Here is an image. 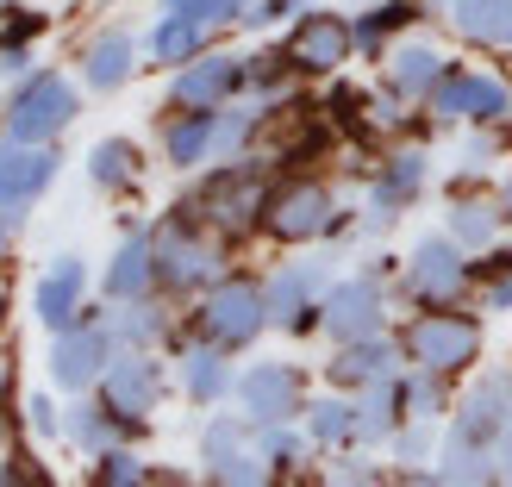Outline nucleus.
<instances>
[{
	"label": "nucleus",
	"instance_id": "44",
	"mask_svg": "<svg viewBox=\"0 0 512 487\" xmlns=\"http://www.w3.org/2000/svg\"><path fill=\"white\" fill-rule=\"evenodd\" d=\"M338 487H381V475L369 463H338V475H331Z\"/></svg>",
	"mask_w": 512,
	"mask_h": 487
},
{
	"label": "nucleus",
	"instance_id": "12",
	"mask_svg": "<svg viewBox=\"0 0 512 487\" xmlns=\"http://www.w3.org/2000/svg\"><path fill=\"white\" fill-rule=\"evenodd\" d=\"M113 356H119L113 325L88 319V325H69V331H57V350H50V375H57V388L82 394V388H94V381L107 375V363H113Z\"/></svg>",
	"mask_w": 512,
	"mask_h": 487
},
{
	"label": "nucleus",
	"instance_id": "21",
	"mask_svg": "<svg viewBox=\"0 0 512 487\" xmlns=\"http://www.w3.org/2000/svg\"><path fill=\"white\" fill-rule=\"evenodd\" d=\"M444 225H450V238L463 244V250H494L500 225H506V207H500V194L456 188V194H450V213H444Z\"/></svg>",
	"mask_w": 512,
	"mask_h": 487
},
{
	"label": "nucleus",
	"instance_id": "55",
	"mask_svg": "<svg viewBox=\"0 0 512 487\" xmlns=\"http://www.w3.org/2000/svg\"><path fill=\"white\" fill-rule=\"evenodd\" d=\"M0 7H7V0H0Z\"/></svg>",
	"mask_w": 512,
	"mask_h": 487
},
{
	"label": "nucleus",
	"instance_id": "2",
	"mask_svg": "<svg viewBox=\"0 0 512 487\" xmlns=\"http://www.w3.org/2000/svg\"><path fill=\"white\" fill-rule=\"evenodd\" d=\"M269 207V182H263V169L244 163V157H225L207 182H200V194L188 200V213L200 225H213V232H244L250 219H263Z\"/></svg>",
	"mask_w": 512,
	"mask_h": 487
},
{
	"label": "nucleus",
	"instance_id": "28",
	"mask_svg": "<svg viewBox=\"0 0 512 487\" xmlns=\"http://www.w3.org/2000/svg\"><path fill=\"white\" fill-rule=\"evenodd\" d=\"M132 69H138V44L132 32H100L88 50H82V82L100 88V94H113L132 82Z\"/></svg>",
	"mask_w": 512,
	"mask_h": 487
},
{
	"label": "nucleus",
	"instance_id": "36",
	"mask_svg": "<svg viewBox=\"0 0 512 487\" xmlns=\"http://www.w3.org/2000/svg\"><path fill=\"white\" fill-rule=\"evenodd\" d=\"M125 425H132V419H119L107 400H100V406H88V400H82V406L69 413V425H63V431H69V438L82 444V450H94V456H100V450H113V438H119Z\"/></svg>",
	"mask_w": 512,
	"mask_h": 487
},
{
	"label": "nucleus",
	"instance_id": "53",
	"mask_svg": "<svg viewBox=\"0 0 512 487\" xmlns=\"http://www.w3.org/2000/svg\"><path fill=\"white\" fill-rule=\"evenodd\" d=\"M294 7H306V0H294Z\"/></svg>",
	"mask_w": 512,
	"mask_h": 487
},
{
	"label": "nucleus",
	"instance_id": "51",
	"mask_svg": "<svg viewBox=\"0 0 512 487\" xmlns=\"http://www.w3.org/2000/svg\"><path fill=\"white\" fill-rule=\"evenodd\" d=\"M7 238H13V219H7V213H0V250H7Z\"/></svg>",
	"mask_w": 512,
	"mask_h": 487
},
{
	"label": "nucleus",
	"instance_id": "49",
	"mask_svg": "<svg viewBox=\"0 0 512 487\" xmlns=\"http://www.w3.org/2000/svg\"><path fill=\"white\" fill-rule=\"evenodd\" d=\"M0 487H38L32 475H19V469H0Z\"/></svg>",
	"mask_w": 512,
	"mask_h": 487
},
{
	"label": "nucleus",
	"instance_id": "1",
	"mask_svg": "<svg viewBox=\"0 0 512 487\" xmlns=\"http://www.w3.org/2000/svg\"><path fill=\"white\" fill-rule=\"evenodd\" d=\"M400 350L413 369L431 375H463L481 356V319L463 313V306H425V313L400 331Z\"/></svg>",
	"mask_w": 512,
	"mask_h": 487
},
{
	"label": "nucleus",
	"instance_id": "31",
	"mask_svg": "<svg viewBox=\"0 0 512 487\" xmlns=\"http://www.w3.org/2000/svg\"><path fill=\"white\" fill-rule=\"evenodd\" d=\"M200 50H207V25H200V19L163 13V19H157V32H150V57H157V63H169V69L194 63Z\"/></svg>",
	"mask_w": 512,
	"mask_h": 487
},
{
	"label": "nucleus",
	"instance_id": "19",
	"mask_svg": "<svg viewBox=\"0 0 512 487\" xmlns=\"http://www.w3.org/2000/svg\"><path fill=\"white\" fill-rule=\"evenodd\" d=\"M50 182H57L50 144H0V207H32Z\"/></svg>",
	"mask_w": 512,
	"mask_h": 487
},
{
	"label": "nucleus",
	"instance_id": "4",
	"mask_svg": "<svg viewBox=\"0 0 512 487\" xmlns=\"http://www.w3.org/2000/svg\"><path fill=\"white\" fill-rule=\"evenodd\" d=\"M469 288H475V263L450 232L413 244V256H406V300L413 306H456Z\"/></svg>",
	"mask_w": 512,
	"mask_h": 487
},
{
	"label": "nucleus",
	"instance_id": "23",
	"mask_svg": "<svg viewBox=\"0 0 512 487\" xmlns=\"http://www.w3.org/2000/svg\"><path fill=\"white\" fill-rule=\"evenodd\" d=\"M438 481L444 487H500L494 444L463 438V431H444V444H438Z\"/></svg>",
	"mask_w": 512,
	"mask_h": 487
},
{
	"label": "nucleus",
	"instance_id": "8",
	"mask_svg": "<svg viewBox=\"0 0 512 487\" xmlns=\"http://www.w3.org/2000/svg\"><path fill=\"white\" fill-rule=\"evenodd\" d=\"M69 119H75V88L63 75H32L7 100V138H19V144H50Z\"/></svg>",
	"mask_w": 512,
	"mask_h": 487
},
{
	"label": "nucleus",
	"instance_id": "5",
	"mask_svg": "<svg viewBox=\"0 0 512 487\" xmlns=\"http://www.w3.org/2000/svg\"><path fill=\"white\" fill-rule=\"evenodd\" d=\"M263 225L281 244H313V238L344 232V213H338V200H331L325 182H281V188H269Z\"/></svg>",
	"mask_w": 512,
	"mask_h": 487
},
{
	"label": "nucleus",
	"instance_id": "18",
	"mask_svg": "<svg viewBox=\"0 0 512 487\" xmlns=\"http://www.w3.org/2000/svg\"><path fill=\"white\" fill-rule=\"evenodd\" d=\"M400 363H406V350H400V344H388V338L375 331V338L338 344V356L325 363V375H331V388H350V394H363V388H375V381L400 375Z\"/></svg>",
	"mask_w": 512,
	"mask_h": 487
},
{
	"label": "nucleus",
	"instance_id": "39",
	"mask_svg": "<svg viewBox=\"0 0 512 487\" xmlns=\"http://www.w3.org/2000/svg\"><path fill=\"white\" fill-rule=\"evenodd\" d=\"M150 475H144V463H138V456L132 450H100V463H94V481L88 487H144Z\"/></svg>",
	"mask_w": 512,
	"mask_h": 487
},
{
	"label": "nucleus",
	"instance_id": "56",
	"mask_svg": "<svg viewBox=\"0 0 512 487\" xmlns=\"http://www.w3.org/2000/svg\"><path fill=\"white\" fill-rule=\"evenodd\" d=\"M0 119H7V113H0Z\"/></svg>",
	"mask_w": 512,
	"mask_h": 487
},
{
	"label": "nucleus",
	"instance_id": "29",
	"mask_svg": "<svg viewBox=\"0 0 512 487\" xmlns=\"http://www.w3.org/2000/svg\"><path fill=\"white\" fill-rule=\"evenodd\" d=\"M182 388H188V400H200V406L225 400V394L238 388L232 350H219V344H194V350H182Z\"/></svg>",
	"mask_w": 512,
	"mask_h": 487
},
{
	"label": "nucleus",
	"instance_id": "34",
	"mask_svg": "<svg viewBox=\"0 0 512 487\" xmlns=\"http://www.w3.org/2000/svg\"><path fill=\"white\" fill-rule=\"evenodd\" d=\"M88 175H94V188H107V194L132 188V182H138V144H125V138H100V144L88 150Z\"/></svg>",
	"mask_w": 512,
	"mask_h": 487
},
{
	"label": "nucleus",
	"instance_id": "27",
	"mask_svg": "<svg viewBox=\"0 0 512 487\" xmlns=\"http://www.w3.org/2000/svg\"><path fill=\"white\" fill-rule=\"evenodd\" d=\"M406 425V400H400V375L375 381L356 394V444H394V431Z\"/></svg>",
	"mask_w": 512,
	"mask_h": 487
},
{
	"label": "nucleus",
	"instance_id": "46",
	"mask_svg": "<svg viewBox=\"0 0 512 487\" xmlns=\"http://www.w3.org/2000/svg\"><path fill=\"white\" fill-rule=\"evenodd\" d=\"M494 475H500V487H512V431L494 444Z\"/></svg>",
	"mask_w": 512,
	"mask_h": 487
},
{
	"label": "nucleus",
	"instance_id": "22",
	"mask_svg": "<svg viewBox=\"0 0 512 487\" xmlns=\"http://www.w3.org/2000/svg\"><path fill=\"white\" fill-rule=\"evenodd\" d=\"M163 157L175 169H200V163H219V107L213 113H182L163 125Z\"/></svg>",
	"mask_w": 512,
	"mask_h": 487
},
{
	"label": "nucleus",
	"instance_id": "50",
	"mask_svg": "<svg viewBox=\"0 0 512 487\" xmlns=\"http://www.w3.org/2000/svg\"><path fill=\"white\" fill-rule=\"evenodd\" d=\"M500 207H506V219H512V169H506V182H500Z\"/></svg>",
	"mask_w": 512,
	"mask_h": 487
},
{
	"label": "nucleus",
	"instance_id": "6",
	"mask_svg": "<svg viewBox=\"0 0 512 487\" xmlns=\"http://www.w3.org/2000/svg\"><path fill=\"white\" fill-rule=\"evenodd\" d=\"M150 238H157V281L169 294H194V288H207V281H219V244L200 232L194 213H175L163 232H150Z\"/></svg>",
	"mask_w": 512,
	"mask_h": 487
},
{
	"label": "nucleus",
	"instance_id": "3",
	"mask_svg": "<svg viewBox=\"0 0 512 487\" xmlns=\"http://www.w3.org/2000/svg\"><path fill=\"white\" fill-rule=\"evenodd\" d=\"M200 338L219 344V350H244L250 338H263L269 325V288L250 275H225L207 288V300H200Z\"/></svg>",
	"mask_w": 512,
	"mask_h": 487
},
{
	"label": "nucleus",
	"instance_id": "10",
	"mask_svg": "<svg viewBox=\"0 0 512 487\" xmlns=\"http://www.w3.org/2000/svg\"><path fill=\"white\" fill-rule=\"evenodd\" d=\"M288 63L300 69V75H331V69H344L350 63V50H356V25L344 19V13H325V7H313V13H300L294 19V32H288Z\"/></svg>",
	"mask_w": 512,
	"mask_h": 487
},
{
	"label": "nucleus",
	"instance_id": "24",
	"mask_svg": "<svg viewBox=\"0 0 512 487\" xmlns=\"http://www.w3.org/2000/svg\"><path fill=\"white\" fill-rule=\"evenodd\" d=\"M150 288H157V238L132 232L113 250V263H107V294L113 300H144Z\"/></svg>",
	"mask_w": 512,
	"mask_h": 487
},
{
	"label": "nucleus",
	"instance_id": "17",
	"mask_svg": "<svg viewBox=\"0 0 512 487\" xmlns=\"http://www.w3.org/2000/svg\"><path fill=\"white\" fill-rule=\"evenodd\" d=\"M450 431H463V438H481V444H500L506 431H512V375H481L475 388L463 394V406H456V425Z\"/></svg>",
	"mask_w": 512,
	"mask_h": 487
},
{
	"label": "nucleus",
	"instance_id": "38",
	"mask_svg": "<svg viewBox=\"0 0 512 487\" xmlns=\"http://www.w3.org/2000/svg\"><path fill=\"white\" fill-rule=\"evenodd\" d=\"M431 425H438V419H406V425L394 431V456H400L406 469H419V463H431V456H438L444 438H438Z\"/></svg>",
	"mask_w": 512,
	"mask_h": 487
},
{
	"label": "nucleus",
	"instance_id": "9",
	"mask_svg": "<svg viewBox=\"0 0 512 487\" xmlns=\"http://www.w3.org/2000/svg\"><path fill=\"white\" fill-rule=\"evenodd\" d=\"M238 406H244V419L250 425H288L306 413V381L294 363H256L238 375Z\"/></svg>",
	"mask_w": 512,
	"mask_h": 487
},
{
	"label": "nucleus",
	"instance_id": "47",
	"mask_svg": "<svg viewBox=\"0 0 512 487\" xmlns=\"http://www.w3.org/2000/svg\"><path fill=\"white\" fill-rule=\"evenodd\" d=\"M32 425L44 431V438H50V431H63V425H57V406H50V400H32Z\"/></svg>",
	"mask_w": 512,
	"mask_h": 487
},
{
	"label": "nucleus",
	"instance_id": "48",
	"mask_svg": "<svg viewBox=\"0 0 512 487\" xmlns=\"http://www.w3.org/2000/svg\"><path fill=\"white\" fill-rule=\"evenodd\" d=\"M400 487H444V481H438V469H406Z\"/></svg>",
	"mask_w": 512,
	"mask_h": 487
},
{
	"label": "nucleus",
	"instance_id": "16",
	"mask_svg": "<svg viewBox=\"0 0 512 487\" xmlns=\"http://www.w3.org/2000/svg\"><path fill=\"white\" fill-rule=\"evenodd\" d=\"M425 175H431L425 150H394V157L375 169V182H369V232H388V219L413 207V200L425 194Z\"/></svg>",
	"mask_w": 512,
	"mask_h": 487
},
{
	"label": "nucleus",
	"instance_id": "40",
	"mask_svg": "<svg viewBox=\"0 0 512 487\" xmlns=\"http://www.w3.org/2000/svg\"><path fill=\"white\" fill-rule=\"evenodd\" d=\"M213 487H269V463L256 450H238L225 463H213Z\"/></svg>",
	"mask_w": 512,
	"mask_h": 487
},
{
	"label": "nucleus",
	"instance_id": "43",
	"mask_svg": "<svg viewBox=\"0 0 512 487\" xmlns=\"http://www.w3.org/2000/svg\"><path fill=\"white\" fill-rule=\"evenodd\" d=\"M163 13H182V19H200L213 32V25H232L244 13V0H163Z\"/></svg>",
	"mask_w": 512,
	"mask_h": 487
},
{
	"label": "nucleus",
	"instance_id": "30",
	"mask_svg": "<svg viewBox=\"0 0 512 487\" xmlns=\"http://www.w3.org/2000/svg\"><path fill=\"white\" fill-rule=\"evenodd\" d=\"M413 7H419V0H375L363 19H350L356 25V50H363V57H381V50L394 44V32H406V25L419 19Z\"/></svg>",
	"mask_w": 512,
	"mask_h": 487
},
{
	"label": "nucleus",
	"instance_id": "11",
	"mask_svg": "<svg viewBox=\"0 0 512 487\" xmlns=\"http://www.w3.org/2000/svg\"><path fill=\"white\" fill-rule=\"evenodd\" d=\"M381 319H388V294H381V275H350V281H331V294H325V306H319V325H325L338 344L375 338Z\"/></svg>",
	"mask_w": 512,
	"mask_h": 487
},
{
	"label": "nucleus",
	"instance_id": "35",
	"mask_svg": "<svg viewBox=\"0 0 512 487\" xmlns=\"http://www.w3.org/2000/svg\"><path fill=\"white\" fill-rule=\"evenodd\" d=\"M400 400H406V419H444L450 413V375L400 369Z\"/></svg>",
	"mask_w": 512,
	"mask_h": 487
},
{
	"label": "nucleus",
	"instance_id": "7",
	"mask_svg": "<svg viewBox=\"0 0 512 487\" xmlns=\"http://www.w3.org/2000/svg\"><path fill=\"white\" fill-rule=\"evenodd\" d=\"M425 107L438 125H506L512 119V88L500 75H481V69H444V82L431 88Z\"/></svg>",
	"mask_w": 512,
	"mask_h": 487
},
{
	"label": "nucleus",
	"instance_id": "25",
	"mask_svg": "<svg viewBox=\"0 0 512 487\" xmlns=\"http://www.w3.org/2000/svg\"><path fill=\"white\" fill-rule=\"evenodd\" d=\"M450 32L488 50H512V0H444Z\"/></svg>",
	"mask_w": 512,
	"mask_h": 487
},
{
	"label": "nucleus",
	"instance_id": "42",
	"mask_svg": "<svg viewBox=\"0 0 512 487\" xmlns=\"http://www.w3.org/2000/svg\"><path fill=\"white\" fill-rule=\"evenodd\" d=\"M288 50H263V57H244V88H256V94H275L281 82H288Z\"/></svg>",
	"mask_w": 512,
	"mask_h": 487
},
{
	"label": "nucleus",
	"instance_id": "33",
	"mask_svg": "<svg viewBox=\"0 0 512 487\" xmlns=\"http://www.w3.org/2000/svg\"><path fill=\"white\" fill-rule=\"evenodd\" d=\"M306 438L325 444V450L356 444V400H338V394L313 400V406H306Z\"/></svg>",
	"mask_w": 512,
	"mask_h": 487
},
{
	"label": "nucleus",
	"instance_id": "32",
	"mask_svg": "<svg viewBox=\"0 0 512 487\" xmlns=\"http://www.w3.org/2000/svg\"><path fill=\"white\" fill-rule=\"evenodd\" d=\"M113 325V338H119V350H150L169 331V313L157 300H119V313L107 319Z\"/></svg>",
	"mask_w": 512,
	"mask_h": 487
},
{
	"label": "nucleus",
	"instance_id": "52",
	"mask_svg": "<svg viewBox=\"0 0 512 487\" xmlns=\"http://www.w3.org/2000/svg\"><path fill=\"white\" fill-rule=\"evenodd\" d=\"M0 444H7V425H0Z\"/></svg>",
	"mask_w": 512,
	"mask_h": 487
},
{
	"label": "nucleus",
	"instance_id": "37",
	"mask_svg": "<svg viewBox=\"0 0 512 487\" xmlns=\"http://www.w3.org/2000/svg\"><path fill=\"white\" fill-rule=\"evenodd\" d=\"M475 281H481V306L488 313H512V250H488L475 263Z\"/></svg>",
	"mask_w": 512,
	"mask_h": 487
},
{
	"label": "nucleus",
	"instance_id": "41",
	"mask_svg": "<svg viewBox=\"0 0 512 487\" xmlns=\"http://www.w3.org/2000/svg\"><path fill=\"white\" fill-rule=\"evenodd\" d=\"M256 456H263L269 469H294L300 463V438L288 425H256Z\"/></svg>",
	"mask_w": 512,
	"mask_h": 487
},
{
	"label": "nucleus",
	"instance_id": "13",
	"mask_svg": "<svg viewBox=\"0 0 512 487\" xmlns=\"http://www.w3.org/2000/svg\"><path fill=\"white\" fill-rule=\"evenodd\" d=\"M244 88V57H225V50H200L194 63L175 69L169 100L182 113H213V107H232V94Z\"/></svg>",
	"mask_w": 512,
	"mask_h": 487
},
{
	"label": "nucleus",
	"instance_id": "20",
	"mask_svg": "<svg viewBox=\"0 0 512 487\" xmlns=\"http://www.w3.org/2000/svg\"><path fill=\"white\" fill-rule=\"evenodd\" d=\"M82 294H88V269H82V256H57V263L44 269L38 294H32V313H38L50 331H69L75 313H82Z\"/></svg>",
	"mask_w": 512,
	"mask_h": 487
},
{
	"label": "nucleus",
	"instance_id": "26",
	"mask_svg": "<svg viewBox=\"0 0 512 487\" xmlns=\"http://www.w3.org/2000/svg\"><path fill=\"white\" fill-rule=\"evenodd\" d=\"M444 57L431 44H394L388 50V94H400V100H431V88L444 82Z\"/></svg>",
	"mask_w": 512,
	"mask_h": 487
},
{
	"label": "nucleus",
	"instance_id": "14",
	"mask_svg": "<svg viewBox=\"0 0 512 487\" xmlns=\"http://www.w3.org/2000/svg\"><path fill=\"white\" fill-rule=\"evenodd\" d=\"M100 400L113 406L119 419H144V413H157V400H163V363H150V350H119L107 375H100Z\"/></svg>",
	"mask_w": 512,
	"mask_h": 487
},
{
	"label": "nucleus",
	"instance_id": "54",
	"mask_svg": "<svg viewBox=\"0 0 512 487\" xmlns=\"http://www.w3.org/2000/svg\"><path fill=\"white\" fill-rule=\"evenodd\" d=\"M506 375H512V363H506Z\"/></svg>",
	"mask_w": 512,
	"mask_h": 487
},
{
	"label": "nucleus",
	"instance_id": "45",
	"mask_svg": "<svg viewBox=\"0 0 512 487\" xmlns=\"http://www.w3.org/2000/svg\"><path fill=\"white\" fill-rule=\"evenodd\" d=\"M25 63H32V50H25V44H13V38L0 44V75H19Z\"/></svg>",
	"mask_w": 512,
	"mask_h": 487
},
{
	"label": "nucleus",
	"instance_id": "15",
	"mask_svg": "<svg viewBox=\"0 0 512 487\" xmlns=\"http://www.w3.org/2000/svg\"><path fill=\"white\" fill-rule=\"evenodd\" d=\"M325 294H331V269L325 263H288V269L269 281V325H281V331H313Z\"/></svg>",
	"mask_w": 512,
	"mask_h": 487
}]
</instances>
